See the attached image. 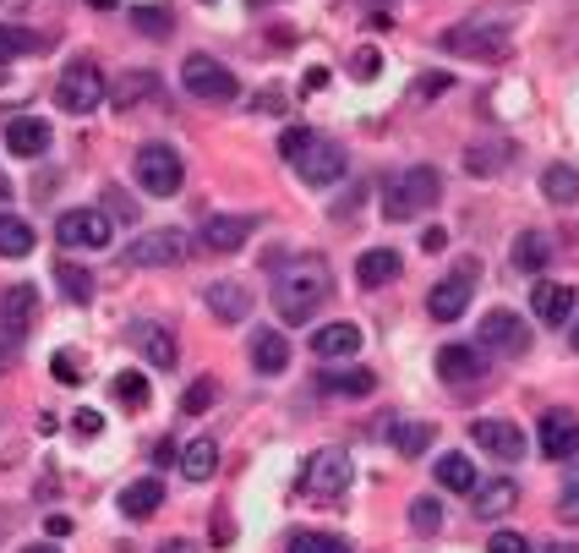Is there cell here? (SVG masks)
<instances>
[{
  "label": "cell",
  "instance_id": "6da1fadb",
  "mask_svg": "<svg viewBox=\"0 0 579 553\" xmlns=\"http://www.w3.org/2000/svg\"><path fill=\"white\" fill-rule=\"evenodd\" d=\"M328 296H333V269L322 264L318 253H301V258H290V264L273 275V313H279L284 324L318 318Z\"/></svg>",
  "mask_w": 579,
  "mask_h": 553
},
{
  "label": "cell",
  "instance_id": "7a4b0ae2",
  "mask_svg": "<svg viewBox=\"0 0 579 553\" xmlns=\"http://www.w3.org/2000/svg\"><path fill=\"white\" fill-rule=\"evenodd\" d=\"M438 198H443V176L432 165H410L405 176H393V187H388V198H383V214L388 219H416V214H427Z\"/></svg>",
  "mask_w": 579,
  "mask_h": 553
},
{
  "label": "cell",
  "instance_id": "3957f363",
  "mask_svg": "<svg viewBox=\"0 0 579 553\" xmlns=\"http://www.w3.org/2000/svg\"><path fill=\"white\" fill-rule=\"evenodd\" d=\"M443 50L459 61H503L509 56V28L503 22H487V17H470V22H453L443 33Z\"/></svg>",
  "mask_w": 579,
  "mask_h": 553
},
{
  "label": "cell",
  "instance_id": "277c9868",
  "mask_svg": "<svg viewBox=\"0 0 579 553\" xmlns=\"http://www.w3.org/2000/svg\"><path fill=\"white\" fill-rule=\"evenodd\" d=\"M350 483H356V466H350L345 450H318V455H307V472H301V493H307V498L339 504V498L350 493Z\"/></svg>",
  "mask_w": 579,
  "mask_h": 553
},
{
  "label": "cell",
  "instance_id": "5b68a950",
  "mask_svg": "<svg viewBox=\"0 0 579 553\" xmlns=\"http://www.w3.org/2000/svg\"><path fill=\"white\" fill-rule=\"evenodd\" d=\"M181 181H187V165H181V154L170 142H142L137 148V187L148 198H176Z\"/></svg>",
  "mask_w": 579,
  "mask_h": 553
},
{
  "label": "cell",
  "instance_id": "8992f818",
  "mask_svg": "<svg viewBox=\"0 0 579 553\" xmlns=\"http://www.w3.org/2000/svg\"><path fill=\"white\" fill-rule=\"evenodd\" d=\"M56 241H61L66 253H104L110 241H116V225H110V214L104 208H66L61 219H56Z\"/></svg>",
  "mask_w": 579,
  "mask_h": 553
},
{
  "label": "cell",
  "instance_id": "52a82bcc",
  "mask_svg": "<svg viewBox=\"0 0 579 553\" xmlns=\"http://www.w3.org/2000/svg\"><path fill=\"white\" fill-rule=\"evenodd\" d=\"M104 93H110V82H104V71L99 61H71L61 71V82H56V105H61L66 116H88V110H99L104 105Z\"/></svg>",
  "mask_w": 579,
  "mask_h": 553
},
{
  "label": "cell",
  "instance_id": "ba28073f",
  "mask_svg": "<svg viewBox=\"0 0 579 553\" xmlns=\"http://www.w3.org/2000/svg\"><path fill=\"white\" fill-rule=\"evenodd\" d=\"M181 88H187L192 99H208V105H230V99L241 93L236 71L219 67L213 56H187V67H181Z\"/></svg>",
  "mask_w": 579,
  "mask_h": 553
},
{
  "label": "cell",
  "instance_id": "9c48e42d",
  "mask_svg": "<svg viewBox=\"0 0 579 553\" xmlns=\"http://www.w3.org/2000/svg\"><path fill=\"white\" fill-rule=\"evenodd\" d=\"M181 258H187V236L181 230H148V236H137L127 247L131 269H170Z\"/></svg>",
  "mask_w": 579,
  "mask_h": 553
},
{
  "label": "cell",
  "instance_id": "30bf717a",
  "mask_svg": "<svg viewBox=\"0 0 579 553\" xmlns=\"http://www.w3.org/2000/svg\"><path fill=\"white\" fill-rule=\"evenodd\" d=\"M307 187H333L339 176H345V148L339 142H328V138H312L307 148H301V159L290 165Z\"/></svg>",
  "mask_w": 579,
  "mask_h": 553
},
{
  "label": "cell",
  "instance_id": "8fae6325",
  "mask_svg": "<svg viewBox=\"0 0 579 553\" xmlns=\"http://www.w3.org/2000/svg\"><path fill=\"white\" fill-rule=\"evenodd\" d=\"M470 444L481 455H492V461H525V433H519L515 422H498V416L470 422Z\"/></svg>",
  "mask_w": 579,
  "mask_h": 553
},
{
  "label": "cell",
  "instance_id": "7c38bea8",
  "mask_svg": "<svg viewBox=\"0 0 579 553\" xmlns=\"http://www.w3.org/2000/svg\"><path fill=\"white\" fill-rule=\"evenodd\" d=\"M33 318H39V290H33L28 279H17V285L0 296V329H6V340L17 346V340L33 329Z\"/></svg>",
  "mask_w": 579,
  "mask_h": 553
},
{
  "label": "cell",
  "instance_id": "4fadbf2b",
  "mask_svg": "<svg viewBox=\"0 0 579 553\" xmlns=\"http://www.w3.org/2000/svg\"><path fill=\"white\" fill-rule=\"evenodd\" d=\"M536 444L547 461H575L579 455V416L575 412H547L536 427Z\"/></svg>",
  "mask_w": 579,
  "mask_h": 553
},
{
  "label": "cell",
  "instance_id": "5bb4252c",
  "mask_svg": "<svg viewBox=\"0 0 579 553\" xmlns=\"http://www.w3.org/2000/svg\"><path fill=\"white\" fill-rule=\"evenodd\" d=\"M131 346L142 350V362L148 367H164V373H176V335H170V324H159V318H142V324H131Z\"/></svg>",
  "mask_w": 579,
  "mask_h": 553
},
{
  "label": "cell",
  "instance_id": "9a60e30c",
  "mask_svg": "<svg viewBox=\"0 0 579 553\" xmlns=\"http://www.w3.org/2000/svg\"><path fill=\"white\" fill-rule=\"evenodd\" d=\"M247 236H258V214H213L202 225V247L208 253H241Z\"/></svg>",
  "mask_w": 579,
  "mask_h": 553
},
{
  "label": "cell",
  "instance_id": "2e32d148",
  "mask_svg": "<svg viewBox=\"0 0 579 553\" xmlns=\"http://www.w3.org/2000/svg\"><path fill=\"white\" fill-rule=\"evenodd\" d=\"M525 346H530V335H525V318H519V313H509V307H492V313L481 318V350L519 356Z\"/></svg>",
  "mask_w": 579,
  "mask_h": 553
},
{
  "label": "cell",
  "instance_id": "e0dca14e",
  "mask_svg": "<svg viewBox=\"0 0 579 553\" xmlns=\"http://www.w3.org/2000/svg\"><path fill=\"white\" fill-rule=\"evenodd\" d=\"M465 307H470V264H465V269H453L449 279H438V285H432V296H427V313H432L438 324H453Z\"/></svg>",
  "mask_w": 579,
  "mask_h": 553
},
{
  "label": "cell",
  "instance_id": "ac0fdd59",
  "mask_svg": "<svg viewBox=\"0 0 579 553\" xmlns=\"http://www.w3.org/2000/svg\"><path fill=\"white\" fill-rule=\"evenodd\" d=\"M202 302H208V313H213L219 324H247V313H252V290H247L241 279H213Z\"/></svg>",
  "mask_w": 579,
  "mask_h": 553
},
{
  "label": "cell",
  "instance_id": "d6986e66",
  "mask_svg": "<svg viewBox=\"0 0 579 553\" xmlns=\"http://www.w3.org/2000/svg\"><path fill=\"white\" fill-rule=\"evenodd\" d=\"M6 148H11L17 159H39V154L50 148V121H44V116H11V121H6Z\"/></svg>",
  "mask_w": 579,
  "mask_h": 553
},
{
  "label": "cell",
  "instance_id": "ffe728a7",
  "mask_svg": "<svg viewBox=\"0 0 579 553\" xmlns=\"http://www.w3.org/2000/svg\"><path fill=\"white\" fill-rule=\"evenodd\" d=\"M530 307H536L541 324H569V318H575V285H563V279H541V285L530 290Z\"/></svg>",
  "mask_w": 579,
  "mask_h": 553
},
{
  "label": "cell",
  "instance_id": "44dd1931",
  "mask_svg": "<svg viewBox=\"0 0 579 553\" xmlns=\"http://www.w3.org/2000/svg\"><path fill=\"white\" fill-rule=\"evenodd\" d=\"M219 472V438H208V433H197L181 444V477L187 483H208Z\"/></svg>",
  "mask_w": 579,
  "mask_h": 553
},
{
  "label": "cell",
  "instance_id": "7402d4cb",
  "mask_svg": "<svg viewBox=\"0 0 579 553\" xmlns=\"http://www.w3.org/2000/svg\"><path fill=\"white\" fill-rule=\"evenodd\" d=\"M312 350H318L322 362H350L361 350V329L356 324H322L318 335H312Z\"/></svg>",
  "mask_w": 579,
  "mask_h": 553
},
{
  "label": "cell",
  "instance_id": "603a6c76",
  "mask_svg": "<svg viewBox=\"0 0 579 553\" xmlns=\"http://www.w3.org/2000/svg\"><path fill=\"white\" fill-rule=\"evenodd\" d=\"M547 258H552L547 230H519L515 247H509V264H515L519 275H541V269H547Z\"/></svg>",
  "mask_w": 579,
  "mask_h": 553
},
{
  "label": "cell",
  "instance_id": "cb8c5ba5",
  "mask_svg": "<svg viewBox=\"0 0 579 553\" xmlns=\"http://www.w3.org/2000/svg\"><path fill=\"white\" fill-rule=\"evenodd\" d=\"M515 504H519V483H509V477L476 483V515H481V521H503Z\"/></svg>",
  "mask_w": 579,
  "mask_h": 553
},
{
  "label": "cell",
  "instance_id": "d4e9b609",
  "mask_svg": "<svg viewBox=\"0 0 579 553\" xmlns=\"http://www.w3.org/2000/svg\"><path fill=\"white\" fill-rule=\"evenodd\" d=\"M509 159H515V148L503 138H481L465 148V170L470 176H498V170H509Z\"/></svg>",
  "mask_w": 579,
  "mask_h": 553
},
{
  "label": "cell",
  "instance_id": "484cf974",
  "mask_svg": "<svg viewBox=\"0 0 579 553\" xmlns=\"http://www.w3.org/2000/svg\"><path fill=\"white\" fill-rule=\"evenodd\" d=\"M399 269H405V264H399L393 247H372V253L356 258V279H361L367 290H378V285H388V279H399Z\"/></svg>",
  "mask_w": 579,
  "mask_h": 553
},
{
  "label": "cell",
  "instance_id": "4316f807",
  "mask_svg": "<svg viewBox=\"0 0 579 553\" xmlns=\"http://www.w3.org/2000/svg\"><path fill=\"white\" fill-rule=\"evenodd\" d=\"M252 367H258L262 378H279V373L290 367V346H284L279 329H262L258 340H252Z\"/></svg>",
  "mask_w": 579,
  "mask_h": 553
},
{
  "label": "cell",
  "instance_id": "83f0119b",
  "mask_svg": "<svg viewBox=\"0 0 579 553\" xmlns=\"http://www.w3.org/2000/svg\"><path fill=\"white\" fill-rule=\"evenodd\" d=\"M438 378H449V384H470V378H481V350L443 346L438 350Z\"/></svg>",
  "mask_w": 579,
  "mask_h": 553
},
{
  "label": "cell",
  "instance_id": "f1b7e54d",
  "mask_svg": "<svg viewBox=\"0 0 579 553\" xmlns=\"http://www.w3.org/2000/svg\"><path fill=\"white\" fill-rule=\"evenodd\" d=\"M153 93H159V77H153V71H127V77L110 88V105H116V110H137V105H148Z\"/></svg>",
  "mask_w": 579,
  "mask_h": 553
},
{
  "label": "cell",
  "instance_id": "f546056e",
  "mask_svg": "<svg viewBox=\"0 0 579 553\" xmlns=\"http://www.w3.org/2000/svg\"><path fill=\"white\" fill-rule=\"evenodd\" d=\"M159 504H164V483H159V477H142V483H131L127 493H121V510H127L131 521L159 515Z\"/></svg>",
  "mask_w": 579,
  "mask_h": 553
},
{
  "label": "cell",
  "instance_id": "4dcf8cb0",
  "mask_svg": "<svg viewBox=\"0 0 579 553\" xmlns=\"http://www.w3.org/2000/svg\"><path fill=\"white\" fill-rule=\"evenodd\" d=\"M322 389H328V395H372L378 378H372L367 367H350V373H345V367H328V373H322Z\"/></svg>",
  "mask_w": 579,
  "mask_h": 553
},
{
  "label": "cell",
  "instance_id": "1f68e13d",
  "mask_svg": "<svg viewBox=\"0 0 579 553\" xmlns=\"http://www.w3.org/2000/svg\"><path fill=\"white\" fill-rule=\"evenodd\" d=\"M33 253V225L17 214H0V258H28Z\"/></svg>",
  "mask_w": 579,
  "mask_h": 553
},
{
  "label": "cell",
  "instance_id": "d6a6232c",
  "mask_svg": "<svg viewBox=\"0 0 579 553\" xmlns=\"http://www.w3.org/2000/svg\"><path fill=\"white\" fill-rule=\"evenodd\" d=\"M388 438H393V450H399V455H410V461L432 450V427H427V422H393V427H388Z\"/></svg>",
  "mask_w": 579,
  "mask_h": 553
},
{
  "label": "cell",
  "instance_id": "836d02e7",
  "mask_svg": "<svg viewBox=\"0 0 579 553\" xmlns=\"http://www.w3.org/2000/svg\"><path fill=\"white\" fill-rule=\"evenodd\" d=\"M541 192H547V204H575L579 170H569V165H547V170H541Z\"/></svg>",
  "mask_w": 579,
  "mask_h": 553
},
{
  "label": "cell",
  "instance_id": "e575fe53",
  "mask_svg": "<svg viewBox=\"0 0 579 553\" xmlns=\"http://www.w3.org/2000/svg\"><path fill=\"white\" fill-rule=\"evenodd\" d=\"M438 483L449 493H476V466L470 455H438Z\"/></svg>",
  "mask_w": 579,
  "mask_h": 553
},
{
  "label": "cell",
  "instance_id": "d590c367",
  "mask_svg": "<svg viewBox=\"0 0 579 553\" xmlns=\"http://www.w3.org/2000/svg\"><path fill=\"white\" fill-rule=\"evenodd\" d=\"M33 50H44V33L0 22V61H17V56H33Z\"/></svg>",
  "mask_w": 579,
  "mask_h": 553
},
{
  "label": "cell",
  "instance_id": "8d00e7d4",
  "mask_svg": "<svg viewBox=\"0 0 579 553\" xmlns=\"http://www.w3.org/2000/svg\"><path fill=\"white\" fill-rule=\"evenodd\" d=\"M56 285H61L66 302H77V307H88V302H93V275H88V269H77V264H56Z\"/></svg>",
  "mask_w": 579,
  "mask_h": 553
},
{
  "label": "cell",
  "instance_id": "74e56055",
  "mask_svg": "<svg viewBox=\"0 0 579 553\" xmlns=\"http://www.w3.org/2000/svg\"><path fill=\"white\" fill-rule=\"evenodd\" d=\"M131 28L148 39H164V33H176V17L164 6H131Z\"/></svg>",
  "mask_w": 579,
  "mask_h": 553
},
{
  "label": "cell",
  "instance_id": "f35d334b",
  "mask_svg": "<svg viewBox=\"0 0 579 553\" xmlns=\"http://www.w3.org/2000/svg\"><path fill=\"white\" fill-rule=\"evenodd\" d=\"M110 389H116V401L131 406V412H142V406L153 401V389H148V378H142L137 367H131V373H116V384H110Z\"/></svg>",
  "mask_w": 579,
  "mask_h": 553
},
{
  "label": "cell",
  "instance_id": "ab89813d",
  "mask_svg": "<svg viewBox=\"0 0 579 553\" xmlns=\"http://www.w3.org/2000/svg\"><path fill=\"white\" fill-rule=\"evenodd\" d=\"M410 526L421 532V537H432V532H443V498H410Z\"/></svg>",
  "mask_w": 579,
  "mask_h": 553
},
{
  "label": "cell",
  "instance_id": "60d3db41",
  "mask_svg": "<svg viewBox=\"0 0 579 553\" xmlns=\"http://www.w3.org/2000/svg\"><path fill=\"white\" fill-rule=\"evenodd\" d=\"M558 521L579 526V461H569V477H563V493H558Z\"/></svg>",
  "mask_w": 579,
  "mask_h": 553
},
{
  "label": "cell",
  "instance_id": "b9f144b4",
  "mask_svg": "<svg viewBox=\"0 0 579 553\" xmlns=\"http://www.w3.org/2000/svg\"><path fill=\"white\" fill-rule=\"evenodd\" d=\"M290 553H350V543H339L328 532H296L290 537Z\"/></svg>",
  "mask_w": 579,
  "mask_h": 553
},
{
  "label": "cell",
  "instance_id": "7bdbcfd3",
  "mask_svg": "<svg viewBox=\"0 0 579 553\" xmlns=\"http://www.w3.org/2000/svg\"><path fill=\"white\" fill-rule=\"evenodd\" d=\"M50 373H56V384L77 389V384H82V362H77V350H56V356H50Z\"/></svg>",
  "mask_w": 579,
  "mask_h": 553
},
{
  "label": "cell",
  "instance_id": "ee69618b",
  "mask_svg": "<svg viewBox=\"0 0 579 553\" xmlns=\"http://www.w3.org/2000/svg\"><path fill=\"white\" fill-rule=\"evenodd\" d=\"M208 406H213V378H197L192 389L181 395V412H187V416H202Z\"/></svg>",
  "mask_w": 579,
  "mask_h": 553
},
{
  "label": "cell",
  "instance_id": "f6af8a7d",
  "mask_svg": "<svg viewBox=\"0 0 579 553\" xmlns=\"http://www.w3.org/2000/svg\"><path fill=\"white\" fill-rule=\"evenodd\" d=\"M104 214H110V219H127V225H137V204H131V192H121V187H104Z\"/></svg>",
  "mask_w": 579,
  "mask_h": 553
},
{
  "label": "cell",
  "instance_id": "bcb514c9",
  "mask_svg": "<svg viewBox=\"0 0 579 553\" xmlns=\"http://www.w3.org/2000/svg\"><path fill=\"white\" fill-rule=\"evenodd\" d=\"M487 553H536V543L519 537V532H492L487 537Z\"/></svg>",
  "mask_w": 579,
  "mask_h": 553
},
{
  "label": "cell",
  "instance_id": "7dc6e473",
  "mask_svg": "<svg viewBox=\"0 0 579 553\" xmlns=\"http://www.w3.org/2000/svg\"><path fill=\"white\" fill-rule=\"evenodd\" d=\"M449 88H453L449 71H427V77L416 82V99H438V93H449Z\"/></svg>",
  "mask_w": 579,
  "mask_h": 553
},
{
  "label": "cell",
  "instance_id": "c3c4849f",
  "mask_svg": "<svg viewBox=\"0 0 579 553\" xmlns=\"http://www.w3.org/2000/svg\"><path fill=\"white\" fill-rule=\"evenodd\" d=\"M378 61H383L378 50H356V56H350V71H356L361 82H372V77H378Z\"/></svg>",
  "mask_w": 579,
  "mask_h": 553
},
{
  "label": "cell",
  "instance_id": "681fc988",
  "mask_svg": "<svg viewBox=\"0 0 579 553\" xmlns=\"http://www.w3.org/2000/svg\"><path fill=\"white\" fill-rule=\"evenodd\" d=\"M71 427H77V438H99V433H104V416H99V412H77Z\"/></svg>",
  "mask_w": 579,
  "mask_h": 553
},
{
  "label": "cell",
  "instance_id": "f907efd6",
  "mask_svg": "<svg viewBox=\"0 0 579 553\" xmlns=\"http://www.w3.org/2000/svg\"><path fill=\"white\" fill-rule=\"evenodd\" d=\"M258 110H262V116H284L290 105H284V93H279V88H262V93H258Z\"/></svg>",
  "mask_w": 579,
  "mask_h": 553
},
{
  "label": "cell",
  "instance_id": "816d5d0a",
  "mask_svg": "<svg viewBox=\"0 0 579 553\" xmlns=\"http://www.w3.org/2000/svg\"><path fill=\"white\" fill-rule=\"evenodd\" d=\"M181 461V450H176V438H164V444H153V466H176Z\"/></svg>",
  "mask_w": 579,
  "mask_h": 553
},
{
  "label": "cell",
  "instance_id": "f5cc1de1",
  "mask_svg": "<svg viewBox=\"0 0 579 553\" xmlns=\"http://www.w3.org/2000/svg\"><path fill=\"white\" fill-rule=\"evenodd\" d=\"M421 247H427V253H443V247H449V230H443V225H432V230L421 236Z\"/></svg>",
  "mask_w": 579,
  "mask_h": 553
},
{
  "label": "cell",
  "instance_id": "db71d44e",
  "mask_svg": "<svg viewBox=\"0 0 579 553\" xmlns=\"http://www.w3.org/2000/svg\"><path fill=\"white\" fill-rule=\"evenodd\" d=\"M11 367H17V346L6 340V346H0V373H11Z\"/></svg>",
  "mask_w": 579,
  "mask_h": 553
},
{
  "label": "cell",
  "instance_id": "11a10c76",
  "mask_svg": "<svg viewBox=\"0 0 579 553\" xmlns=\"http://www.w3.org/2000/svg\"><path fill=\"white\" fill-rule=\"evenodd\" d=\"M159 553H197V549H192V543H187V537H170V543H164V549H159Z\"/></svg>",
  "mask_w": 579,
  "mask_h": 553
},
{
  "label": "cell",
  "instance_id": "9f6ffc18",
  "mask_svg": "<svg viewBox=\"0 0 579 553\" xmlns=\"http://www.w3.org/2000/svg\"><path fill=\"white\" fill-rule=\"evenodd\" d=\"M22 553H61V549H56V543H28Z\"/></svg>",
  "mask_w": 579,
  "mask_h": 553
},
{
  "label": "cell",
  "instance_id": "6f0895ef",
  "mask_svg": "<svg viewBox=\"0 0 579 553\" xmlns=\"http://www.w3.org/2000/svg\"><path fill=\"white\" fill-rule=\"evenodd\" d=\"M88 6H99V11H110V6H116V0H88Z\"/></svg>",
  "mask_w": 579,
  "mask_h": 553
},
{
  "label": "cell",
  "instance_id": "680465c9",
  "mask_svg": "<svg viewBox=\"0 0 579 553\" xmlns=\"http://www.w3.org/2000/svg\"><path fill=\"white\" fill-rule=\"evenodd\" d=\"M547 553H579V549H569V543H558V549H547Z\"/></svg>",
  "mask_w": 579,
  "mask_h": 553
},
{
  "label": "cell",
  "instance_id": "91938a15",
  "mask_svg": "<svg viewBox=\"0 0 579 553\" xmlns=\"http://www.w3.org/2000/svg\"><path fill=\"white\" fill-rule=\"evenodd\" d=\"M6 192H11V187H6V176H0V198H6Z\"/></svg>",
  "mask_w": 579,
  "mask_h": 553
},
{
  "label": "cell",
  "instance_id": "94428289",
  "mask_svg": "<svg viewBox=\"0 0 579 553\" xmlns=\"http://www.w3.org/2000/svg\"><path fill=\"white\" fill-rule=\"evenodd\" d=\"M575 350H579V318H575Z\"/></svg>",
  "mask_w": 579,
  "mask_h": 553
}]
</instances>
